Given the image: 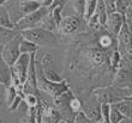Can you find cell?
Returning <instances> with one entry per match:
<instances>
[{"mask_svg":"<svg viewBox=\"0 0 132 123\" xmlns=\"http://www.w3.org/2000/svg\"><path fill=\"white\" fill-rule=\"evenodd\" d=\"M97 31L96 30V41L91 40V34H89L88 41H84V43H80V45L77 49V56L73 58V62L71 69H76L80 73V75H89L90 78L103 75L106 80L112 84L114 75L117 73V69L112 67L111 56L113 50L117 48H103L98 43L97 40Z\"/></svg>","mask_w":132,"mask_h":123,"instance_id":"1","label":"cell"},{"mask_svg":"<svg viewBox=\"0 0 132 123\" xmlns=\"http://www.w3.org/2000/svg\"><path fill=\"white\" fill-rule=\"evenodd\" d=\"M117 41H118V50L121 56L120 68L132 71V32L127 22L124 23L117 37Z\"/></svg>","mask_w":132,"mask_h":123,"instance_id":"2","label":"cell"},{"mask_svg":"<svg viewBox=\"0 0 132 123\" xmlns=\"http://www.w3.org/2000/svg\"><path fill=\"white\" fill-rule=\"evenodd\" d=\"M35 68H36V77H37V86L40 91H43L45 93L49 94L51 97H58L61 93L66 92L67 90H70V86L66 80H63L60 82H54L49 81L48 79H46L43 75V69H42L41 62L36 61L35 58Z\"/></svg>","mask_w":132,"mask_h":123,"instance_id":"3","label":"cell"},{"mask_svg":"<svg viewBox=\"0 0 132 123\" xmlns=\"http://www.w3.org/2000/svg\"><path fill=\"white\" fill-rule=\"evenodd\" d=\"M131 91L127 90H121L118 87H114L112 85L102 86L97 89L93 90V97L97 100L100 104H115V103L120 102L126 97H129V93Z\"/></svg>","mask_w":132,"mask_h":123,"instance_id":"4","label":"cell"},{"mask_svg":"<svg viewBox=\"0 0 132 123\" xmlns=\"http://www.w3.org/2000/svg\"><path fill=\"white\" fill-rule=\"evenodd\" d=\"M24 40L34 42L38 47H54L58 44V37L54 32L45 30L42 27H34L19 31Z\"/></svg>","mask_w":132,"mask_h":123,"instance_id":"5","label":"cell"},{"mask_svg":"<svg viewBox=\"0 0 132 123\" xmlns=\"http://www.w3.org/2000/svg\"><path fill=\"white\" fill-rule=\"evenodd\" d=\"M23 40L21 32L16 36L14 38H12L11 41H9L7 43L3 45L1 48V53H0V58L4 61V63L10 68L14 65V62L18 60V58L21 56V42Z\"/></svg>","mask_w":132,"mask_h":123,"instance_id":"6","label":"cell"},{"mask_svg":"<svg viewBox=\"0 0 132 123\" xmlns=\"http://www.w3.org/2000/svg\"><path fill=\"white\" fill-rule=\"evenodd\" d=\"M49 13V8L48 6L43 5L42 7H40L37 11H35L32 13L24 14L19 21L14 22L16 23V29L18 31L22 30H28V29H34L37 27L38 24L43 21V18Z\"/></svg>","mask_w":132,"mask_h":123,"instance_id":"7","label":"cell"},{"mask_svg":"<svg viewBox=\"0 0 132 123\" xmlns=\"http://www.w3.org/2000/svg\"><path fill=\"white\" fill-rule=\"evenodd\" d=\"M73 93L71 91V89L67 90L66 92L61 93L60 96L54 97L53 99V105L55 106L56 109L59 110V112L61 113V117L63 120L67 121V122L73 123L75 118H76V113L72 111L71 106H70V100L73 98Z\"/></svg>","mask_w":132,"mask_h":123,"instance_id":"8","label":"cell"},{"mask_svg":"<svg viewBox=\"0 0 132 123\" xmlns=\"http://www.w3.org/2000/svg\"><path fill=\"white\" fill-rule=\"evenodd\" d=\"M83 21H85L84 17L76 16V14L63 17L58 31L61 34V36H71V35L78 34L80 31V25Z\"/></svg>","mask_w":132,"mask_h":123,"instance_id":"9","label":"cell"},{"mask_svg":"<svg viewBox=\"0 0 132 123\" xmlns=\"http://www.w3.org/2000/svg\"><path fill=\"white\" fill-rule=\"evenodd\" d=\"M114 87L121 90H127L131 91L132 90V71L131 69H125V68H119L114 75V79L111 84Z\"/></svg>","mask_w":132,"mask_h":123,"instance_id":"10","label":"cell"},{"mask_svg":"<svg viewBox=\"0 0 132 123\" xmlns=\"http://www.w3.org/2000/svg\"><path fill=\"white\" fill-rule=\"evenodd\" d=\"M125 22H126L125 16L115 11V12H112V13L108 14V18H107V22H106L104 27H106V30L108 32H111L112 35H114V36L118 37L119 32H120V30H121V27Z\"/></svg>","mask_w":132,"mask_h":123,"instance_id":"11","label":"cell"},{"mask_svg":"<svg viewBox=\"0 0 132 123\" xmlns=\"http://www.w3.org/2000/svg\"><path fill=\"white\" fill-rule=\"evenodd\" d=\"M41 65H42V69H43V75L46 77V79H48L49 81L60 82L64 80L63 77H60L59 73L53 68V59H52V55L51 54L46 53V54L43 55Z\"/></svg>","mask_w":132,"mask_h":123,"instance_id":"12","label":"cell"},{"mask_svg":"<svg viewBox=\"0 0 132 123\" xmlns=\"http://www.w3.org/2000/svg\"><path fill=\"white\" fill-rule=\"evenodd\" d=\"M63 120L61 113L54 105H47L43 108V115H42V123H58Z\"/></svg>","mask_w":132,"mask_h":123,"instance_id":"13","label":"cell"},{"mask_svg":"<svg viewBox=\"0 0 132 123\" xmlns=\"http://www.w3.org/2000/svg\"><path fill=\"white\" fill-rule=\"evenodd\" d=\"M65 10H72L71 16L76 14V16L84 17V13H85V0H70L69 3L63 7V11Z\"/></svg>","mask_w":132,"mask_h":123,"instance_id":"14","label":"cell"},{"mask_svg":"<svg viewBox=\"0 0 132 123\" xmlns=\"http://www.w3.org/2000/svg\"><path fill=\"white\" fill-rule=\"evenodd\" d=\"M85 115H87L91 121H94L95 123H100L102 122V115H101V104L96 106H84L82 109Z\"/></svg>","mask_w":132,"mask_h":123,"instance_id":"15","label":"cell"},{"mask_svg":"<svg viewBox=\"0 0 132 123\" xmlns=\"http://www.w3.org/2000/svg\"><path fill=\"white\" fill-rule=\"evenodd\" d=\"M19 6H21L23 13L29 14L37 11L40 7L43 6V3L42 1H36V0H21Z\"/></svg>","mask_w":132,"mask_h":123,"instance_id":"16","label":"cell"},{"mask_svg":"<svg viewBox=\"0 0 132 123\" xmlns=\"http://www.w3.org/2000/svg\"><path fill=\"white\" fill-rule=\"evenodd\" d=\"M112 105H114L115 108L124 115V117H130V118H132V99L131 98H127V97H126L125 99H122V100L115 103V104H112Z\"/></svg>","mask_w":132,"mask_h":123,"instance_id":"17","label":"cell"},{"mask_svg":"<svg viewBox=\"0 0 132 123\" xmlns=\"http://www.w3.org/2000/svg\"><path fill=\"white\" fill-rule=\"evenodd\" d=\"M94 13L97 16L101 25L104 26L106 22H107V18H108V11H107V7H106V4H104L103 0H97V5H96V8H95Z\"/></svg>","mask_w":132,"mask_h":123,"instance_id":"18","label":"cell"},{"mask_svg":"<svg viewBox=\"0 0 132 123\" xmlns=\"http://www.w3.org/2000/svg\"><path fill=\"white\" fill-rule=\"evenodd\" d=\"M0 26L6 27V29H16V23L12 22L10 14L4 6H0Z\"/></svg>","mask_w":132,"mask_h":123,"instance_id":"19","label":"cell"},{"mask_svg":"<svg viewBox=\"0 0 132 123\" xmlns=\"http://www.w3.org/2000/svg\"><path fill=\"white\" fill-rule=\"evenodd\" d=\"M19 34V31L16 29H6V27L0 26V45H4L12 38H14Z\"/></svg>","mask_w":132,"mask_h":123,"instance_id":"20","label":"cell"},{"mask_svg":"<svg viewBox=\"0 0 132 123\" xmlns=\"http://www.w3.org/2000/svg\"><path fill=\"white\" fill-rule=\"evenodd\" d=\"M37 27H42V29L48 30V31H52V32L59 30V29H58V25H56V23H55V21H54V18H53V14H52V12H51V11H49V13L47 14L45 18H43V21L38 24Z\"/></svg>","mask_w":132,"mask_h":123,"instance_id":"21","label":"cell"},{"mask_svg":"<svg viewBox=\"0 0 132 123\" xmlns=\"http://www.w3.org/2000/svg\"><path fill=\"white\" fill-rule=\"evenodd\" d=\"M19 48H21L22 54H36V51H37V49L40 48V47H38L37 44H35L34 42L23 38L21 42Z\"/></svg>","mask_w":132,"mask_h":123,"instance_id":"22","label":"cell"},{"mask_svg":"<svg viewBox=\"0 0 132 123\" xmlns=\"http://www.w3.org/2000/svg\"><path fill=\"white\" fill-rule=\"evenodd\" d=\"M17 94H18V91H17V89H16V86H14L12 82H10V84L6 86V91H5V103L7 104V106L13 102L14 98L17 97Z\"/></svg>","mask_w":132,"mask_h":123,"instance_id":"23","label":"cell"},{"mask_svg":"<svg viewBox=\"0 0 132 123\" xmlns=\"http://www.w3.org/2000/svg\"><path fill=\"white\" fill-rule=\"evenodd\" d=\"M96 5H97V0H85V13H84L85 21H88L94 14Z\"/></svg>","mask_w":132,"mask_h":123,"instance_id":"24","label":"cell"},{"mask_svg":"<svg viewBox=\"0 0 132 123\" xmlns=\"http://www.w3.org/2000/svg\"><path fill=\"white\" fill-rule=\"evenodd\" d=\"M21 123H36V108H28Z\"/></svg>","mask_w":132,"mask_h":123,"instance_id":"25","label":"cell"},{"mask_svg":"<svg viewBox=\"0 0 132 123\" xmlns=\"http://www.w3.org/2000/svg\"><path fill=\"white\" fill-rule=\"evenodd\" d=\"M122 118H124V115L114 105H111V112H109V121H111V123H120Z\"/></svg>","mask_w":132,"mask_h":123,"instance_id":"26","label":"cell"},{"mask_svg":"<svg viewBox=\"0 0 132 123\" xmlns=\"http://www.w3.org/2000/svg\"><path fill=\"white\" fill-rule=\"evenodd\" d=\"M131 3L132 0H117V3H115V11L125 16L126 11L130 7Z\"/></svg>","mask_w":132,"mask_h":123,"instance_id":"27","label":"cell"},{"mask_svg":"<svg viewBox=\"0 0 132 123\" xmlns=\"http://www.w3.org/2000/svg\"><path fill=\"white\" fill-rule=\"evenodd\" d=\"M24 102L28 108H36V106L40 104L37 96H36L35 93H25Z\"/></svg>","mask_w":132,"mask_h":123,"instance_id":"28","label":"cell"},{"mask_svg":"<svg viewBox=\"0 0 132 123\" xmlns=\"http://www.w3.org/2000/svg\"><path fill=\"white\" fill-rule=\"evenodd\" d=\"M24 97H25V93H18L17 97L14 98V100L12 103H11L10 105L7 106V109H9V111H11V112H13V111H16V110L18 109V106H19V104H21L23 100H24Z\"/></svg>","mask_w":132,"mask_h":123,"instance_id":"29","label":"cell"},{"mask_svg":"<svg viewBox=\"0 0 132 123\" xmlns=\"http://www.w3.org/2000/svg\"><path fill=\"white\" fill-rule=\"evenodd\" d=\"M11 81L10 68H0V85L7 86Z\"/></svg>","mask_w":132,"mask_h":123,"instance_id":"30","label":"cell"},{"mask_svg":"<svg viewBox=\"0 0 132 123\" xmlns=\"http://www.w3.org/2000/svg\"><path fill=\"white\" fill-rule=\"evenodd\" d=\"M70 106H71V109L75 113H79L83 109V103L80 102L79 98H77V97H73L71 100H70Z\"/></svg>","mask_w":132,"mask_h":123,"instance_id":"31","label":"cell"},{"mask_svg":"<svg viewBox=\"0 0 132 123\" xmlns=\"http://www.w3.org/2000/svg\"><path fill=\"white\" fill-rule=\"evenodd\" d=\"M109 112H111V104H101V115H102V122L103 123H111Z\"/></svg>","mask_w":132,"mask_h":123,"instance_id":"32","label":"cell"},{"mask_svg":"<svg viewBox=\"0 0 132 123\" xmlns=\"http://www.w3.org/2000/svg\"><path fill=\"white\" fill-rule=\"evenodd\" d=\"M73 123H95V122L91 121L83 111H80L79 113H77V116H76V118H75V121H73Z\"/></svg>","mask_w":132,"mask_h":123,"instance_id":"33","label":"cell"},{"mask_svg":"<svg viewBox=\"0 0 132 123\" xmlns=\"http://www.w3.org/2000/svg\"><path fill=\"white\" fill-rule=\"evenodd\" d=\"M69 1L70 0H53L52 4L48 6V8H49V11H51V10H53V8H55V7H64Z\"/></svg>","mask_w":132,"mask_h":123,"instance_id":"34","label":"cell"},{"mask_svg":"<svg viewBox=\"0 0 132 123\" xmlns=\"http://www.w3.org/2000/svg\"><path fill=\"white\" fill-rule=\"evenodd\" d=\"M104 4H106V7H107L108 14L112 13V12H115V3L117 0H103Z\"/></svg>","mask_w":132,"mask_h":123,"instance_id":"35","label":"cell"},{"mask_svg":"<svg viewBox=\"0 0 132 123\" xmlns=\"http://www.w3.org/2000/svg\"><path fill=\"white\" fill-rule=\"evenodd\" d=\"M120 123H132V118H130V117H124Z\"/></svg>","mask_w":132,"mask_h":123,"instance_id":"36","label":"cell"},{"mask_svg":"<svg viewBox=\"0 0 132 123\" xmlns=\"http://www.w3.org/2000/svg\"><path fill=\"white\" fill-rule=\"evenodd\" d=\"M7 1H10V0H0V6H3L5 3H7Z\"/></svg>","mask_w":132,"mask_h":123,"instance_id":"37","label":"cell"},{"mask_svg":"<svg viewBox=\"0 0 132 123\" xmlns=\"http://www.w3.org/2000/svg\"><path fill=\"white\" fill-rule=\"evenodd\" d=\"M58 123H71V122H67V121H65V120H61L60 122H58Z\"/></svg>","mask_w":132,"mask_h":123,"instance_id":"38","label":"cell"},{"mask_svg":"<svg viewBox=\"0 0 132 123\" xmlns=\"http://www.w3.org/2000/svg\"><path fill=\"white\" fill-rule=\"evenodd\" d=\"M1 48H3V45H0V53H1Z\"/></svg>","mask_w":132,"mask_h":123,"instance_id":"39","label":"cell"},{"mask_svg":"<svg viewBox=\"0 0 132 123\" xmlns=\"http://www.w3.org/2000/svg\"><path fill=\"white\" fill-rule=\"evenodd\" d=\"M36 1H42V3H43V0H36Z\"/></svg>","mask_w":132,"mask_h":123,"instance_id":"40","label":"cell"},{"mask_svg":"<svg viewBox=\"0 0 132 123\" xmlns=\"http://www.w3.org/2000/svg\"><path fill=\"white\" fill-rule=\"evenodd\" d=\"M0 108H1V102H0Z\"/></svg>","mask_w":132,"mask_h":123,"instance_id":"41","label":"cell"},{"mask_svg":"<svg viewBox=\"0 0 132 123\" xmlns=\"http://www.w3.org/2000/svg\"><path fill=\"white\" fill-rule=\"evenodd\" d=\"M100 123H103V122H100Z\"/></svg>","mask_w":132,"mask_h":123,"instance_id":"42","label":"cell"},{"mask_svg":"<svg viewBox=\"0 0 132 123\" xmlns=\"http://www.w3.org/2000/svg\"><path fill=\"white\" fill-rule=\"evenodd\" d=\"M0 123H1V121H0Z\"/></svg>","mask_w":132,"mask_h":123,"instance_id":"43","label":"cell"}]
</instances>
